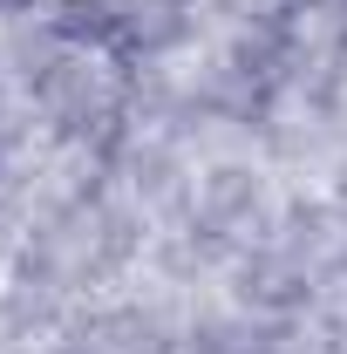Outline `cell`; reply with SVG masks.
Returning <instances> with one entry per match:
<instances>
[{
  "instance_id": "1",
  "label": "cell",
  "mask_w": 347,
  "mask_h": 354,
  "mask_svg": "<svg viewBox=\"0 0 347 354\" xmlns=\"http://www.w3.org/2000/svg\"><path fill=\"white\" fill-rule=\"evenodd\" d=\"M232 21H238V7H232ZM238 62H245V41H238ZM245 82H252V75H245ZM252 95H259V88H252ZM259 109H265V102H259ZM265 123H272V116H265ZM272 130H279V123H272ZM279 136H286V130H279ZM286 143H293V136H286ZM293 150H300V143H293ZM300 164H306V157H300ZM306 171H313V164H306Z\"/></svg>"
}]
</instances>
